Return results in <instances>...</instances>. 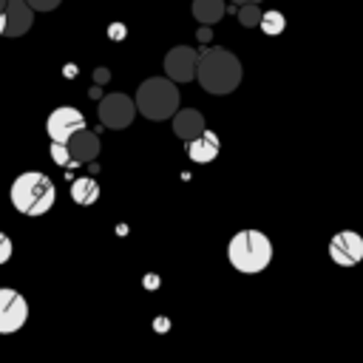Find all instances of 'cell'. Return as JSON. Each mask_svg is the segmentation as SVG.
Segmentation results:
<instances>
[{
  "instance_id": "obj_1",
  "label": "cell",
  "mask_w": 363,
  "mask_h": 363,
  "mask_svg": "<svg viewBox=\"0 0 363 363\" xmlns=\"http://www.w3.org/2000/svg\"><path fill=\"white\" fill-rule=\"evenodd\" d=\"M196 79L207 94H216V96L233 94L241 85V60L221 45H210L199 51Z\"/></svg>"
},
{
  "instance_id": "obj_2",
  "label": "cell",
  "mask_w": 363,
  "mask_h": 363,
  "mask_svg": "<svg viewBox=\"0 0 363 363\" xmlns=\"http://www.w3.org/2000/svg\"><path fill=\"white\" fill-rule=\"evenodd\" d=\"M9 199H11L14 210L23 213V216H45L57 201V190H54V182L45 173L28 170V173H20L11 182Z\"/></svg>"
},
{
  "instance_id": "obj_3",
  "label": "cell",
  "mask_w": 363,
  "mask_h": 363,
  "mask_svg": "<svg viewBox=\"0 0 363 363\" xmlns=\"http://www.w3.org/2000/svg\"><path fill=\"white\" fill-rule=\"evenodd\" d=\"M227 258L235 272L241 275H258L272 261V241L261 230H241L230 238Z\"/></svg>"
},
{
  "instance_id": "obj_4",
  "label": "cell",
  "mask_w": 363,
  "mask_h": 363,
  "mask_svg": "<svg viewBox=\"0 0 363 363\" xmlns=\"http://www.w3.org/2000/svg\"><path fill=\"white\" fill-rule=\"evenodd\" d=\"M136 111L150 122H164L179 108V88L167 77H150L136 88Z\"/></svg>"
},
{
  "instance_id": "obj_5",
  "label": "cell",
  "mask_w": 363,
  "mask_h": 363,
  "mask_svg": "<svg viewBox=\"0 0 363 363\" xmlns=\"http://www.w3.org/2000/svg\"><path fill=\"white\" fill-rule=\"evenodd\" d=\"M96 113H99V122L105 128L122 130V128H128L133 122L136 105H133V99L128 94H108V96L99 99V111Z\"/></svg>"
},
{
  "instance_id": "obj_6",
  "label": "cell",
  "mask_w": 363,
  "mask_h": 363,
  "mask_svg": "<svg viewBox=\"0 0 363 363\" xmlns=\"http://www.w3.org/2000/svg\"><path fill=\"white\" fill-rule=\"evenodd\" d=\"M28 320V303L17 289L3 286L0 289V335H11L17 329H23V323Z\"/></svg>"
},
{
  "instance_id": "obj_7",
  "label": "cell",
  "mask_w": 363,
  "mask_h": 363,
  "mask_svg": "<svg viewBox=\"0 0 363 363\" xmlns=\"http://www.w3.org/2000/svg\"><path fill=\"white\" fill-rule=\"evenodd\" d=\"M329 258L337 267H354L363 261V235L354 230H343L335 233L329 241Z\"/></svg>"
},
{
  "instance_id": "obj_8",
  "label": "cell",
  "mask_w": 363,
  "mask_h": 363,
  "mask_svg": "<svg viewBox=\"0 0 363 363\" xmlns=\"http://www.w3.org/2000/svg\"><path fill=\"white\" fill-rule=\"evenodd\" d=\"M196 60H199V51L193 45H173L164 54V74H167V79H173V82L196 79Z\"/></svg>"
},
{
  "instance_id": "obj_9",
  "label": "cell",
  "mask_w": 363,
  "mask_h": 363,
  "mask_svg": "<svg viewBox=\"0 0 363 363\" xmlns=\"http://www.w3.org/2000/svg\"><path fill=\"white\" fill-rule=\"evenodd\" d=\"M85 125V116L77 111V108H71V105H62V108H54L51 113H48V119H45V130H48V136H51V142H65L74 130H79Z\"/></svg>"
},
{
  "instance_id": "obj_10",
  "label": "cell",
  "mask_w": 363,
  "mask_h": 363,
  "mask_svg": "<svg viewBox=\"0 0 363 363\" xmlns=\"http://www.w3.org/2000/svg\"><path fill=\"white\" fill-rule=\"evenodd\" d=\"M3 20H6V26H3L6 37H23L34 23V9L26 0H6Z\"/></svg>"
},
{
  "instance_id": "obj_11",
  "label": "cell",
  "mask_w": 363,
  "mask_h": 363,
  "mask_svg": "<svg viewBox=\"0 0 363 363\" xmlns=\"http://www.w3.org/2000/svg\"><path fill=\"white\" fill-rule=\"evenodd\" d=\"M65 147H68L71 162H74V164H82V162H91V159L99 156V136L82 125L79 130H74V133L65 139Z\"/></svg>"
},
{
  "instance_id": "obj_12",
  "label": "cell",
  "mask_w": 363,
  "mask_h": 363,
  "mask_svg": "<svg viewBox=\"0 0 363 363\" xmlns=\"http://www.w3.org/2000/svg\"><path fill=\"white\" fill-rule=\"evenodd\" d=\"M218 150H221V142H218V136L213 133V130H201L199 136H193V139H187V156L196 162V164H210L216 156H218Z\"/></svg>"
},
{
  "instance_id": "obj_13",
  "label": "cell",
  "mask_w": 363,
  "mask_h": 363,
  "mask_svg": "<svg viewBox=\"0 0 363 363\" xmlns=\"http://www.w3.org/2000/svg\"><path fill=\"white\" fill-rule=\"evenodd\" d=\"M170 119H173V133L179 139H193L204 130V116L196 108H176Z\"/></svg>"
},
{
  "instance_id": "obj_14",
  "label": "cell",
  "mask_w": 363,
  "mask_h": 363,
  "mask_svg": "<svg viewBox=\"0 0 363 363\" xmlns=\"http://www.w3.org/2000/svg\"><path fill=\"white\" fill-rule=\"evenodd\" d=\"M227 11V3L224 0H193V17L201 23V26H213L224 17Z\"/></svg>"
},
{
  "instance_id": "obj_15",
  "label": "cell",
  "mask_w": 363,
  "mask_h": 363,
  "mask_svg": "<svg viewBox=\"0 0 363 363\" xmlns=\"http://www.w3.org/2000/svg\"><path fill=\"white\" fill-rule=\"evenodd\" d=\"M71 199H74L77 204H82V207H91V204L99 199V184H96L94 179H88V176L74 179V182H71Z\"/></svg>"
},
{
  "instance_id": "obj_16",
  "label": "cell",
  "mask_w": 363,
  "mask_h": 363,
  "mask_svg": "<svg viewBox=\"0 0 363 363\" xmlns=\"http://www.w3.org/2000/svg\"><path fill=\"white\" fill-rule=\"evenodd\" d=\"M258 28H261L264 34H269V37H275V34H281V31L286 28V17H284L281 11H261V20H258Z\"/></svg>"
},
{
  "instance_id": "obj_17",
  "label": "cell",
  "mask_w": 363,
  "mask_h": 363,
  "mask_svg": "<svg viewBox=\"0 0 363 363\" xmlns=\"http://www.w3.org/2000/svg\"><path fill=\"white\" fill-rule=\"evenodd\" d=\"M238 20H241V26H247V28L258 26V20H261L258 3H241V6H238Z\"/></svg>"
},
{
  "instance_id": "obj_18",
  "label": "cell",
  "mask_w": 363,
  "mask_h": 363,
  "mask_svg": "<svg viewBox=\"0 0 363 363\" xmlns=\"http://www.w3.org/2000/svg\"><path fill=\"white\" fill-rule=\"evenodd\" d=\"M51 159H54L57 164H62V167L74 164V162H71V156H68V147H65V142H51Z\"/></svg>"
},
{
  "instance_id": "obj_19",
  "label": "cell",
  "mask_w": 363,
  "mask_h": 363,
  "mask_svg": "<svg viewBox=\"0 0 363 363\" xmlns=\"http://www.w3.org/2000/svg\"><path fill=\"white\" fill-rule=\"evenodd\" d=\"M26 3H28L34 11H54L62 0H26Z\"/></svg>"
},
{
  "instance_id": "obj_20",
  "label": "cell",
  "mask_w": 363,
  "mask_h": 363,
  "mask_svg": "<svg viewBox=\"0 0 363 363\" xmlns=\"http://www.w3.org/2000/svg\"><path fill=\"white\" fill-rule=\"evenodd\" d=\"M11 250H14V247H11V238H9L6 233H0V264H6V261L11 258Z\"/></svg>"
},
{
  "instance_id": "obj_21",
  "label": "cell",
  "mask_w": 363,
  "mask_h": 363,
  "mask_svg": "<svg viewBox=\"0 0 363 363\" xmlns=\"http://www.w3.org/2000/svg\"><path fill=\"white\" fill-rule=\"evenodd\" d=\"M3 26H6V20H3V14H0V37H3Z\"/></svg>"
},
{
  "instance_id": "obj_22",
  "label": "cell",
  "mask_w": 363,
  "mask_h": 363,
  "mask_svg": "<svg viewBox=\"0 0 363 363\" xmlns=\"http://www.w3.org/2000/svg\"><path fill=\"white\" fill-rule=\"evenodd\" d=\"M233 3H238V6H241V3H258V0H233Z\"/></svg>"
},
{
  "instance_id": "obj_23",
  "label": "cell",
  "mask_w": 363,
  "mask_h": 363,
  "mask_svg": "<svg viewBox=\"0 0 363 363\" xmlns=\"http://www.w3.org/2000/svg\"><path fill=\"white\" fill-rule=\"evenodd\" d=\"M3 9H6V0H0V14H3Z\"/></svg>"
}]
</instances>
